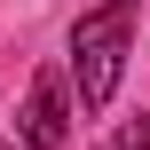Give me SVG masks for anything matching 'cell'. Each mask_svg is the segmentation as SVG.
Instances as JSON below:
<instances>
[{
  "mask_svg": "<svg viewBox=\"0 0 150 150\" xmlns=\"http://www.w3.org/2000/svg\"><path fill=\"white\" fill-rule=\"evenodd\" d=\"M119 150H150V127H127V134H119Z\"/></svg>",
  "mask_w": 150,
  "mask_h": 150,
  "instance_id": "3957f363",
  "label": "cell"
},
{
  "mask_svg": "<svg viewBox=\"0 0 150 150\" xmlns=\"http://www.w3.org/2000/svg\"><path fill=\"white\" fill-rule=\"evenodd\" d=\"M127 32H134V0H111V8L79 16V32H71V71H79V103H87V111L111 103L119 63H127Z\"/></svg>",
  "mask_w": 150,
  "mask_h": 150,
  "instance_id": "6da1fadb",
  "label": "cell"
},
{
  "mask_svg": "<svg viewBox=\"0 0 150 150\" xmlns=\"http://www.w3.org/2000/svg\"><path fill=\"white\" fill-rule=\"evenodd\" d=\"M0 150H8V142H0Z\"/></svg>",
  "mask_w": 150,
  "mask_h": 150,
  "instance_id": "277c9868",
  "label": "cell"
},
{
  "mask_svg": "<svg viewBox=\"0 0 150 150\" xmlns=\"http://www.w3.org/2000/svg\"><path fill=\"white\" fill-rule=\"evenodd\" d=\"M71 134V119H63V79L47 71L40 87H32V103H24V142H40V150H55Z\"/></svg>",
  "mask_w": 150,
  "mask_h": 150,
  "instance_id": "7a4b0ae2",
  "label": "cell"
}]
</instances>
